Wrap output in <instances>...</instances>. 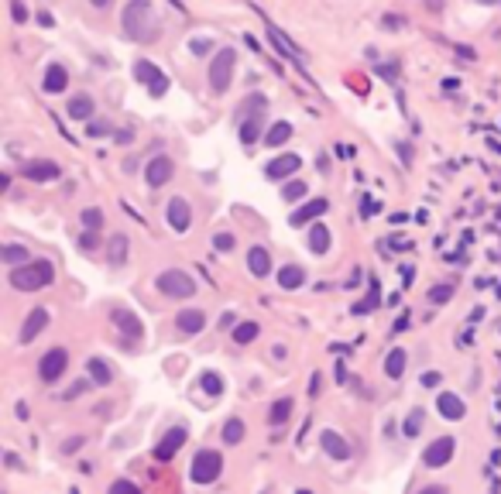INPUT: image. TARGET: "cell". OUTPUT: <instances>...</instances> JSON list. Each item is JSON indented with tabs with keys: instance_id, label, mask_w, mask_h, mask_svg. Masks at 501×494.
Here are the masks:
<instances>
[{
	"instance_id": "cell-1",
	"label": "cell",
	"mask_w": 501,
	"mask_h": 494,
	"mask_svg": "<svg viewBox=\"0 0 501 494\" xmlns=\"http://www.w3.org/2000/svg\"><path fill=\"white\" fill-rule=\"evenodd\" d=\"M7 282L11 288H18V292H38V288L52 285L55 282V264L52 261H25V264H14L11 271H7Z\"/></svg>"
},
{
	"instance_id": "cell-2",
	"label": "cell",
	"mask_w": 501,
	"mask_h": 494,
	"mask_svg": "<svg viewBox=\"0 0 501 494\" xmlns=\"http://www.w3.org/2000/svg\"><path fill=\"white\" fill-rule=\"evenodd\" d=\"M124 31L131 35L134 42H155L159 38V21H155V11L148 0H128L124 7Z\"/></svg>"
},
{
	"instance_id": "cell-3",
	"label": "cell",
	"mask_w": 501,
	"mask_h": 494,
	"mask_svg": "<svg viewBox=\"0 0 501 494\" xmlns=\"http://www.w3.org/2000/svg\"><path fill=\"white\" fill-rule=\"evenodd\" d=\"M240 113H244V121H240V144L251 148V144H258V137H261L268 100H264L261 93H251V97L240 104Z\"/></svg>"
},
{
	"instance_id": "cell-4",
	"label": "cell",
	"mask_w": 501,
	"mask_h": 494,
	"mask_svg": "<svg viewBox=\"0 0 501 494\" xmlns=\"http://www.w3.org/2000/svg\"><path fill=\"white\" fill-rule=\"evenodd\" d=\"M155 288L165 299H192L196 295V278L189 271H183V268H165L155 278Z\"/></svg>"
},
{
	"instance_id": "cell-5",
	"label": "cell",
	"mask_w": 501,
	"mask_h": 494,
	"mask_svg": "<svg viewBox=\"0 0 501 494\" xmlns=\"http://www.w3.org/2000/svg\"><path fill=\"white\" fill-rule=\"evenodd\" d=\"M223 474V453L220 450H199L189 464V481L192 484H213Z\"/></svg>"
},
{
	"instance_id": "cell-6",
	"label": "cell",
	"mask_w": 501,
	"mask_h": 494,
	"mask_svg": "<svg viewBox=\"0 0 501 494\" xmlns=\"http://www.w3.org/2000/svg\"><path fill=\"white\" fill-rule=\"evenodd\" d=\"M234 66H237L234 49H220V55L210 62V89L213 93H227V89H230V82H234Z\"/></svg>"
},
{
	"instance_id": "cell-7",
	"label": "cell",
	"mask_w": 501,
	"mask_h": 494,
	"mask_svg": "<svg viewBox=\"0 0 501 494\" xmlns=\"http://www.w3.org/2000/svg\"><path fill=\"white\" fill-rule=\"evenodd\" d=\"M131 73H134V79H137V86H148V93H151V97H165V93H168V86H172L168 76L161 73L155 62H148V58H137Z\"/></svg>"
},
{
	"instance_id": "cell-8",
	"label": "cell",
	"mask_w": 501,
	"mask_h": 494,
	"mask_svg": "<svg viewBox=\"0 0 501 494\" xmlns=\"http://www.w3.org/2000/svg\"><path fill=\"white\" fill-rule=\"evenodd\" d=\"M264 31H268V42H271V49L282 55V58H289L292 66H295V69L302 73V69H306V52H302V49H299V45L292 42V38L285 35V31H282V27L271 25V21H268V27H264Z\"/></svg>"
},
{
	"instance_id": "cell-9",
	"label": "cell",
	"mask_w": 501,
	"mask_h": 494,
	"mask_svg": "<svg viewBox=\"0 0 501 494\" xmlns=\"http://www.w3.org/2000/svg\"><path fill=\"white\" fill-rule=\"evenodd\" d=\"M66 367H69V350H66V347H52V350H45V357L38 361V374H42L45 385H55V381L66 374Z\"/></svg>"
},
{
	"instance_id": "cell-10",
	"label": "cell",
	"mask_w": 501,
	"mask_h": 494,
	"mask_svg": "<svg viewBox=\"0 0 501 494\" xmlns=\"http://www.w3.org/2000/svg\"><path fill=\"white\" fill-rule=\"evenodd\" d=\"M453 436H440V440H433L426 450H422V464L429 470H440V467H447L450 460H453Z\"/></svg>"
},
{
	"instance_id": "cell-11",
	"label": "cell",
	"mask_w": 501,
	"mask_h": 494,
	"mask_svg": "<svg viewBox=\"0 0 501 494\" xmlns=\"http://www.w3.org/2000/svg\"><path fill=\"white\" fill-rule=\"evenodd\" d=\"M110 323L128 340H141V333H144V323H141L137 312H131L128 306H113V309H110Z\"/></svg>"
},
{
	"instance_id": "cell-12",
	"label": "cell",
	"mask_w": 501,
	"mask_h": 494,
	"mask_svg": "<svg viewBox=\"0 0 501 494\" xmlns=\"http://www.w3.org/2000/svg\"><path fill=\"white\" fill-rule=\"evenodd\" d=\"M172 175H175V161L168 155H155L148 161V168H144V183L151 189H161L165 183H172Z\"/></svg>"
},
{
	"instance_id": "cell-13",
	"label": "cell",
	"mask_w": 501,
	"mask_h": 494,
	"mask_svg": "<svg viewBox=\"0 0 501 494\" xmlns=\"http://www.w3.org/2000/svg\"><path fill=\"white\" fill-rule=\"evenodd\" d=\"M299 168H302V158L299 155H278L264 165V175H268L271 183H285V179H292Z\"/></svg>"
},
{
	"instance_id": "cell-14",
	"label": "cell",
	"mask_w": 501,
	"mask_h": 494,
	"mask_svg": "<svg viewBox=\"0 0 501 494\" xmlns=\"http://www.w3.org/2000/svg\"><path fill=\"white\" fill-rule=\"evenodd\" d=\"M21 175H25L27 183H55V179L62 175V168H58V161L35 158V161H27L25 168H21Z\"/></svg>"
},
{
	"instance_id": "cell-15",
	"label": "cell",
	"mask_w": 501,
	"mask_h": 494,
	"mask_svg": "<svg viewBox=\"0 0 501 494\" xmlns=\"http://www.w3.org/2000/svg\"><path fill=\"white\" fill-rule=\"evenodd\" d=\"M165 220H168V227H172L175 234H185L189 223H192V206L185 203L183 196H172V199H168V209H165Z\"/></svg>"
},
{
	"instance_id": "cell-16",
	"label": "cell",
	"mask_w": 501,
	"mask_h": 494,
	"mask_svg": "<svg viewBox=\"0 0 501 494\" xmlns=\"http://www.w3.org/2000/svg\"><path fill=\"white\" fill-rule=\"evenodd\" d=\"M189 440V433H185L183 426H172L165 436H161V443L155 446V460H161V464H168L179 450H183V443Z\"/></svg>"
},
{
	"instance_id": "cell-17",
	"label": "cell",
	"mask_w": 501,
	"mask_h": 494,
	"mask_svg": "<svg viewBox=\"0 0 501 494\" xmlns=\"http://www.w3.org/2000/svg\"><path fill=\"white\" fill-rule=\"evenodd\" d=\"M326 209H330V199H323V196H316V199H306V203H302V206H299V209H295V213L289 216V223H292V227H302V223H316V220L323 216V213H326Z\"/></svg>"
},
{
	"instance_id": "cell-18",
	"label": "cell",
	"mask_w": 501,
	"mask_h": 494,
	"mask_svg": "<svg viewBox=\"0 0 501 494\" xmlns=\"http://www.w3.org/2000/svg\"><path fill=\"white\" fill-rule=\"evenodd\" d=\"M203 326H206V312L196 309V306H189L175 316V330L183 333V337H196V333H203Z\"/></svg>"
},
{
	"instance_id": "cell-19",
	"label": "cell",
	"mask_w": 501,
	"mask_h": 494,
	"mask_svg": "<svg viewBox=\"0 0 501 494\" xmlns=\"http://www.w3.org/2000/svg\"><path fill=\"white\" fill-rule=\"evenodd\" d=\"M436 412L450 422H460V419L467 416V405H464V398L460 395H453V391H440L436 395Z\"/></svg>"
},
{
	"instance_id": "cell-20",
	"label": "cell",
	"mask_w": 501,
	"mask_h": 494,
	"mask_svg": "<svg viewBox=\"0 0 501 494\" xmlns=\"http://www.w3.org/2000/svg\"><path fill=\"white\" fill-rule=\"evenodd\" d=\"M45 326H49V309H45V306H35V309L27 312V319L21 323V343H31V340H38Z\"/></svg>"
},
{
	"instance_id": "cell-21",
	"label": "cell",
	"mask_w": 501,
	"mask_h": 494,
	"mask_svg": "<svg viewBox=\"0 0 501 494\" xmlns=\"http://www.w3.org/2000/svg\"><path fill=\"white\" fill-rule=\"evenodd\" d=\"M247 271H251L254 278H268V271H271V254H268V247L254 244V247L247 251Z\"/></svg>"
},
{
	"instance_id": "cell-22",
	"label": "cell",
	"mask_w": 501,
	"mask_h": 494,
	"mask_svg": "<svg viewBox=\"0 0 501 494\" xmlns=\"http://www.w3.org/2000/svg\"><path fill=\"white\" fill-rule=\"evenodd\" d=\"M319 443H323V450L333 457V460H350V446H347V440H343L340 433H333V429H326L323 436H319Z\"/></svg>"
},
{
	"instance_id": "cell-23",
	"label": "cell",
	"mask_w": 501,
	"mask_h": 494,
	"mask_svg": "<svg viewBox=\"0 0 501 494\" xmlns=\"http://www.w3.org/2000/svg\"><path fill=\"white\" fill-rule=\"evenodd\" d=\"M66 86H69V73H66V66L52 62V66L45 69V82H42V89H45V93H66Z\"/></svg>"
},
{
	"instance_id": "cell-24",
	"label": "cell",
	"mask_w": 501,
	"mask_h": 494,
	"mask_svg": "<svg viewBox=\"0 0 501 494\" xmlns=\"http://www.w3.org/2000/svg\"><path fill=\"white\" fill-rule=\"evenodd\" d=\"M93 110H97V104H93L89 93H76V97L69 100V106H66V113H69L73 121H93Z\"/></svg>"
},
{
	"instance_id": "cell-25",
	"label": "cell",
	"mask_w": 501,
	"mask_h": 494,
	"mask_svg": "<svg viewBox=\"0 0 501 494\" xmlns=\"http://www.w3.org/2000/svg\"><path fill=\"white\" fill-rule=\"evenodd\" d=\"M278 285L285 288V292H292V288H302L306 285V268L302 264H285V268H278Z\"/></svg>"
},
{
	"instance_id": "cell-26",
	"label": "cell",
	"mask_w": 501,
	"mask_h": 494,
	"mask_svg": "<svg viewBox=\"0 0 501 494\" xmlns=\"http://www.w3.org/2000/svg\"><path fill=\"white\" fill-rule=\"evenodd\" d=\"M330 244H333L330 227H326V223H313V227H309V251H313L316 258H323V254L330 251Z\"/></svg>"
},
{
	"instance_id": "cell-27",
	"label": "cell",
	"mask_w": 501,
	"mask_h": 494,
	"mask_svg": "<svg viewBox=\"0 0 501 494\" xmlns=\"http://www.w3.org/2000/svg\"><path fill=\"white\" fill-rule=\"evenodd\" d=\"M289 141H292L289 121H275L271 128L264 130V144H268V148H282V144H289Z\"/></svg>"
},
{
	"instance_id": "cell-28",
	"label": "cell",
	"mask_w": 501,
	"mask_h": 494,
	"mask_svg": "<svg viewBox=\"0 0 501 494\" xmlns=\"http://www.w3.org/2000/svg\"><path fill=\"white\" fill-rule=\"evenodd\" d=\"M128 251H131V240H128V234H113V237H110V251H106V258H110V264H113V268H120V264L128 261Z\"/></svg>"
},
{
	"instance_id": "cell-29",
	"label": "cell",
	"mask_w": 501,
	"mask_h": 494,
	"mask_svg": "<svg viewBox=\"0 0 501 494\" xmlns=\"http://www.w3.org/2000/svg\"><path fill=\"white\" fill-rule=\"evenodd\" d=\"M405 361H409V354H405L402 347L388 350V354H385V374H388L392 381H398V378L405 374Z\"/></svg>"
},
{
	"instance_id": "cell-30",
	"label": "cell",
	"mask_w": 501,
	"mask_h": 494,
	"mask_svg": "<svg viewBox=\"0 0 501 494\" xmlns=\"http://www.w3.org/2000/svg\"><path fill=\"white\" fill-rule=\"evenodd\" d=\"M244 436H247V426H244V419L230 416L227 422H223V433H220V440L227 443V446H237Z\"/></svg>"
},
{
	"instance_id": "cell-31",
	"label": "cell",
	"mask_w": 501,
	"mask_h": 494,
	"mask_svg": "<svg viewBox=\"0 0 501 494\" xmlns=\"http://www.w3.org/2000/svg\"><path fill=\"white\" fill-rule=\"evenodd\" d=\"M292 409H295V402L292 398H278V402H271V409H268V422L271 426H285L292 416Z\"/></svg>"
},
{
	"instance_id": "cell-32",
	"label": "cell",
	"mask_w": 501,
	"mask_h": 494,
	"mask_svg": "<svg viewBox=\"0 0 501 494\" xmlns=\"http://www.w3.org/2000/svg\"><path fill=\"white\" fill-rule=\"evenodd\" d=\"M86 371H89V378H93L97 385H110V381H113V371H110V364H106L104 357H89V361H86Z\"/></svg>"
},
{
	"instance_id": "cell-33",
	"label": "cell",
	"mask_w": 501,
	"mask_h": 494,
	"mask_svg": "<svg viewBox=\"0 0 501 494\" xmlns=\"http://www.w3.org/2000/svg\"><path fill=\"white\" fill-rule=\"evenodd\" d=\"M199 388L206 391L210 398H220V395L227 391V381H223L216 371H203V374H199Z\"/></svg>"
},
{
	"instance_id": "cell-34",
	"label": "cell",
	"mask_w": 501,
	"mask_h": 494,
	"mask_svg": "<svg viewBox=\"0 0 501 494\" xmlns=\"http://www.w3.org/2000/svg\"><path fill=\"white\" fill-rule=\"evenodd\" d=\"M0 258H4V264H7V268H14V264H25V261H31V251H27L25 244H4Z\"/></svg>"
},
{
	"instance_id": "cell-35",
	"label": "cell",
	"mask_w": 501,
	"mask_h": 494,
	"mask_svg": "<svg viewBox=\"0 0 501 494\" xmlns=\"http://www.w3.org/2000/svg\"><path fill=\"white\" fill-rule=\"evenodd\" d=\"M258 333H261V326L254 319L234 323V343H251V340H258Z\"/></svg>"
},
{
	"instance_id": "cell-36",
	"label": "cell",
	"mask_w": 501,
	"mask_h": 494,
	"mask_svg": "<svg viewBox=\"0 0 501 494\" xmlns=\"http://www.w3.org/2000/svg\"><path fill=\"white\" fill-rule=\"evenodd\" d=\"M453 292H457L453 282H443V285H433L426 295H429V302H433V306H447L450 299H453Z\"/></svg>"
},
{
	"instance_id": "cell-37",
	"label": "cell",
	"mask_w": 501,
	"mask_h": 494,
	"mask_svg": "<svg viewBox=\"0 0 501 494\" xmlns=\"http://www.w3.org/2000/svg\"><path fill=\"white\" fill-rule=\"evenodd\" d=\"M378 306H381V295H378V278H371V295H368V299H361V302L354 306V316H364V312L378 309Z\"/></svg>"
},
{
	"instance_id": "cell-38",
	"label": "cell",
	"mask_w": 501,
	"mask_h": 494,
	"mask_svg": "<svg viewBox=\"0 0 501 494\" xmlns=\"http://www.w3.org/2000/svg\"><path fill=\"white\" fill-rule=\"evenodd\" d=\"M422 416H426L422 409H412V412L405 416V422H402V433H405L409 440H412V436H419V433H422Z\"/></svg>"
},
{
	"instance_id": "cell-39",
	"label": "cell",
	"mask_w": 501,
	"mask_h": 494,
	"mask_svg": "<svg viewBox=\"0 0 501 494\" xmlns=\"http://www.w3.org/2000/svg\"><path fill=\"white\" fill-rule=\"evenodd\" d=\"M80 223L86 227V230H100V227H104V209H97V206L82 209V213H80Z\"/></svg>"
},
{
	"instance_id": "cell-40",
	"label": "cell",
	"mask_w": 501,
	"mask_h": 494,
	"mask_svg": "<svg viewBox=\"0 0 501 494\" xmlns=\"http://www.w3.org/2000/svg\"><path fill=\"white\" fill-rule=\"evenodd\" d=\"M306 192H309V189H306L302 179H292V183H285V189H282V199H285V203H299Z\"/></svg>"
},
{
	"instance_id": "cell-41",
	"label": "cell",
	"mask_w": 501,
	"mask_h": 494,
	"mask_svg": "<svg viewBox=\"0 0 501 494\" xmlns=\"http://www.w3.org/2000/svg\"><path fill=\"white\" fill-rule=\"evenodd\" d=\"M93 385H97L93 378H76V381H73L69 388L62 391V398H66V402H69V398H80V395H86V391L93 388Z\"/></svg>"
},
{
	"instance_id": "cell-42",
	"label": "cell",
	"mask_w": 501,
	"mask_h": 494,
	"mask_svg": "<svg viewBox=\"0 0 501 494\" xmlns=\"http://www.w3.org/2000/svg\"><path fill=\"white\" fill-rule=\"evenodd\" d=\"M100 230H86V234H80V251H97L100 247Z\"/></svg>"
},
{
	"instance_id": "cell-43",
	"label": "cell",
	"mask_w": 501,
	"mask_h": 494,
	"mask_svg": "<svg viewBox=\"0 0 501 494\" xmlns=\"http://www.w3.org/2000/svg\"><path fill=\"white\" fill-rule=\"evenodd\" d=\"M11 18H14V25H27V7H25V0H11Z\"/></svg>"
},
{
	"instance_id": "cell-44",
	"label": "cell",
	"mask_w": 501,
	"mask_h": 494,
	"mask_svg": "<svg viewBox=\"0 0 501 494\" xmlns=\"http://www.w3.org/2000/svg\"><path fill=\"white\" fill-rule=\"evenodd\" d=\"M86 134L89 137H104V134H110V124L106 121H86Z\"/></svg>"
},
{
	"instance_id": "cell-45",
	"label": "cell",
	"mask_w": 501,
	"mask_h": 494,
	"mask_svg": "<svg viewBox=\"0 0 501 494\" xmlns=\"http://www.w3.org/2000/svg\"><path fill=\"white\" fill-rule=\"evenodd\" d=\"M189 52H192V55H210L213 52V42H210V38H196V42H189Z\"/></svg>"
},
{
	"instance_id": "cell-46",
	"label": "cell",
	"mask_w": 501,
	"mask_h": 494,
	"mask_svg": "<svg viewBox=\"0 0 501 494\" xmlns=\"http://www.w3.org/2000/svg\"><path fill=\"white\" fill-rule=\"evenodd\" d=\"M213 247L216 251H234V234H216L213 237Z\"/></svg>"
},
{
	"instance_id": "cell-47",
	"label": "cell",
	"mask_w": 501,
	"mask_h": 494,
	"mask_svg": "<svg viewBox=\"0 0 501 494\" xmlns=\"http://www.w3.org/2000/svg\"><path fill=\"white\" fill-rule=\"evenodd\" d=\"M381 247H398V251H416L405 237H388V240H381Z\"/></svg>"
},
{
	"instance_id": "cell-48",
	"label": "cell",
	"mask_w": 501,
	"mask_h": 494,
	"mask_svg": "<svg viewBox=\"0 0 501 494\" xmlns=\"http://www.w3.org/2000/svg\"><path fill=\"white\" fill-rule=\"evenodd\" d=\"M82 446H86V436H69V440L62 443V453H76Z\"/></svg>"
},
{
	"instance_id": "cell-49",
	"label": "cell",
	"mask_w": 501,
	"mask_h": 494,
	"mask_svg": "<svg viewBox=\"0 0 501 494\" xmlns=\"http://www.w3.org/2000/svg\"><path fill=\"white\" fill-rule=\"evenodd\" d=\"M110 491L113 494H137V484H131V481H113Z\"/></svg>"
},
{
	"instance_id": "cell-50",
	"label": "cell",
	"mask_w": 501,
	"mask_h": 494,
	"mask_svg": "<svg viewBox=\"0 0 501 494\" xmlns=\"http://www.w3.org/2000/svg\"><path fill=\"white\" fill-rule=\"evenodd\" d=\"M419 381H422V388H436V385L443 381V374H440V371H426Z\"/></svg>"
},
{
	"instance_id": "cell-51",
	"label": "cell",
	"mask_w": 501,
	"mask_h": 494,
	"mask_svg": "<svg viewBox=\"0 0 501 494\" xmlns=\"http://www.w3.org/2000/svg\"><path fill=\"white\" fill-rule=\"evenodd\" d=\"M395 148H398V155H402V165H409V168H412V148H409L405 141H395Z\"/></svg>"
},
{
	"instance_id": "cell-52",
	"label": "cell",
	"mask_w": 501,
	"mask_h": 494,
	"mask_svg": "<svg viewBox=\"0 0 501 494\" xmlns=\"http://www.w3.org/2000/svg\"><path fill=\"white\" fill-rule=\"evenodd\" d=\"M378 76H385V79H395V76H398V66H395V62H388V66L381 62V66H378Z\"/></svg>"
},
{
	"instance_id": "cell-53",
	"label": "cell",
	"mask_w": 501,
	"mask_h": 494,
	"mask_svg": "<svg viewBox=\"0 0 501 494\" xmlns=\"http://www.w3.org/2000/svg\"><path fill=\"white\" fill-rule=\"evenodd\" d=\"M457 55H460V62H474L477 52L471 49V45H457Z\"/></svg>"
},
{
	"instance_id": "cell-54",
	"label": "cell",
	"mask_w": 501,
	"mask_h": 494,
	"mask_svg": "<svg viewBox=\"0 0 501 494\" xmlns=\"http://www.w3.org/2000/svg\"><path fill=\"white\" fill-rule=\"evenodd\" d=\"M412 282H416V268H409V264H405V268H402V285L409 288Z\"/></svg>"
},
{
	"instance_id": "cell-55",
	"label": "cell",
	"mask_w": 501,
	"mask_h": 494,
	"mask_svg": "<svg viewBox=\"0 0 501 494\" xmlns=\"http://www.w3.org/2000/svg\"><path fill=\"white\" fill-rule=\"evenodd\" d=\"M134 141V130H117V144H131Z\"/></svg>"
},
{
	"instance_id": "cell-56",
	"label": "cell",
	"mask_w": 501,
	"mask_h": 494,
	"mask_svg": "<svg viewBox=\"0 0 501 494\" xmlns=\"http://www.w3.org/2000/svg\"><path fill=\"white\" fill-rule=\"evenodd\" d=\"M319 385H323V378H319V374H313V381H309V395H313V398L319 395Z\"/></svg>"
},
{
	"instance_id": "cell-57",
	"label": "cell",
	"mask_w": 501,
	"mask_h": 494,
	"mask_svg": "<svg viewBox=\"0 0 501 494\" xmlns=\"http://www.w3.org/2000/svg\"><path fill=\"white\" fill-rule=\"evenodd\" d=\"M405 326H409V316H402V319H398L395 326H392V337H398V333H402Z\"/></svg>"
},
{
	"instance_id": "cell-58",
	"label": "cell",
	"mask_w": 501,
	"mask_h": 494,
	"mask_svg": "<svg viewBox=\"0 0 501 494\" xmlns=\"http://www.w3.org/2000/svg\"><path fill=\"white\" fill-rule=\"evenodd\" d=\"M374 209H378V203H374V199H371V196H364V216H371V213H374Z\"/></svg>"
},
{
	"instance_id": "cell-59",
	"label": "cell",
	"mask_w": 501,
	"mask_h": 494,
	"mask_svg": "<svg viewBox=\"0 0 501 494\" xmlns=\"http://www.w3.org/2000/svg\"><path fill=\"white\" fill-rule=\"evenodd\" d=\"M426 11H433V14L443 11V0H426Z\"/></svg>"
},
{
	"instance_id": "cell-60",
	"label": "cell",
	"mask_w": 501,
	"mask_h": 494,
	"mask_svg": "<svg viewBox=\"0 0 501 494\" xmlns=\"http://www.w3.org/2000/svg\"><path fill=\"white\" fill-rule=\"evenodd\" d=\"M14 412H18V419H27V416H31V412H27V405H25V402H18V405H14Z\"/></svg>"
},
{
	"instance_id": "cell-61",
	"label": "cell",
	"mask_w": 501,
	"mask_h": 494,
	"mask_svg": "<svg viewBox=\"0 0 501 494\" xmlns=\"http://www.w3.org/2000/svg\"><path fill=\"white\" fill-rule=\"evenodd\" d=\"M52 21H55L52 14H38V25H42V27H52Z\"/></svg>"
},
{
	"instance_id": "cell-62",
	"label": "cell",
	"mask_w": 501,
	"mask_h": 494,
	"mask_svg": "<svg viewBox=\"0 0 501 494\" xmlns=\"http://www.w3.org/2000/svg\"><path fill=\"white\" fill-rule=\"evenodd\" d=\"M392 223H395V227H402V223H409V216H405V213H395V216H392Z\"/></svg>"
},
{
	"instance_id": "cell-63",
	"label": "cell",
	"mask_w": 501,
	"mask_h": 494,
	"mask_svg": "<svg viewBox=\"0 0 501 494\" xmlns=\"http://www.w3.org/2000/svg\"><path fill=\"white\" fill-rule=\"evenodd\" d=\"M89 4H93L97 11H104V7H106V4H110V0H89Z\"/></svg>"
},
{
	"instance_id": "cell-64",
	"label": "cell",
	"mask_w": 501,
	"mask_h": 494,
	"mask_svg": "<svg viewBox=\"0 0 501 494\" xmlns=\"http://www.w3.org/2000/svg\"><path fill=\"white\" fill-rule=\"evenodd\" d=\"M477 4H484V7H491V4H498V0H477Z\"/></svg>"
}]
</instances>
